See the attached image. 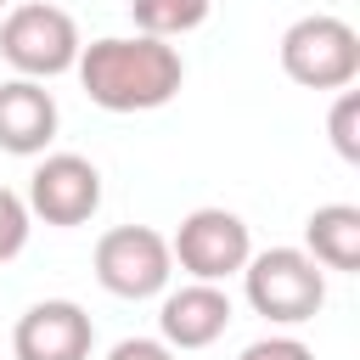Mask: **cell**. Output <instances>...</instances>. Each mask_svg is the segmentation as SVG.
<instances>
[{
  "mask_svg": "<svg viewBox=\"0 0 360 360\" xmlns=\"http://www.w3.org/2000/svg\"><path fill=\"white\" fill-rule=\"evenodd\" d=\"M208 6L214 0H129V17H135V34L174 39V34L202 28L208 22Z\"/></svg>",
  "mask_w": 360,
  "mask_h": 360,
  "instance_id": "7c38bea8",
  "label": "cell"
},
{
  "mask_svg": "<svg viewBox=\"0 0 360 360\" xmlns=\"http://www.w3.org/2000/svg\"><path fill=\"white\" fill-rule=\"evenodd\" d=\"M84 96L101 112H158L180 96L186 84V62L169 39L152 34H107L90 39L73 62Z\"/></svg>",
  "mask_w": 360,
  "mask_h": 360,
  "instance_id": "6da1fadb",
  "label": "cell"
},
{
  "mask_svg": "<svg viewBox=\"0 0 360 360\" xmlns=\"http://www.w3.org/2000/svg\"><path fill=\"white\" fill-rule=\"evenodd\" d=\"M28 231H34L28 202H22L11 186H0V264H11V259L28 248Z\"/></svg>",
  "mask_w": 360,
  "mask_h": 360,
  "instance_id": "5bb4252c",
  "label": "cell"
},
{
  "mask_svg": "<svg viewBox=\"0 0 360 360\" xmlns=\"http://www.w3.org/2000/svg\"><path fill=\"white\" fill-rule=\"evenodd\" d=\"M56 96L39 79H6L0 84V152L11 158H45V146L56 141Z\"/></svg>",
  "mask_w": 360,
  "mask_h": 360,
  "instance_id": "30bf717a",
  "label": "cell"
},
{
  "mask_svg": "<svg viewBox=\"0 0 360 360\" xmlns=\"http://www.w3.org/2000/svg\"><path fill=\"white\" fill-rule=\"evenodd\" d=\"M96 321L73 298H39L11 326V360H90Z\"/></svg>",
  "mask_w": 360,
  "mask_h": 360,
  "instance_id": "ba28073f",
  "label": "cell"
},
{
  "mask_svg": "<svg viewBox=\"0 0 360 360\" xmlns=\"http://www.w3.org/2000/svg\"><path fill=\"white\" fill-rule=\"evenodd\" d=\"M242 292L270 326H304L326 304V270L304 248H264L242 264Z\"/></svg>",
  "mask_w": 360,
  "mask_h": 360,
  "instance_id": "7a4b0ae2",
  "label": "cell"
},
{
  "mask_svg": "<svg viewBox=\"0 0 360 360\" xmlns=\"http://www.w3.org/2000/svg\"><path fill=\"white\" fill-rule=\"evenodd\" d=\"M236 360H315V349L298 343V338H287V332H276V338H253Z\"/></svg>",
  "mask_w": 360,
  "mask_h": 360,
  "instance_id": "9a60e30c",
  "label": "cell"
},
{
  "mask_svg": "<svg viewBox=\"0 0 360 360\" xmlns=\"http://www.w3.org/2000/svg\"><path fill=\"white\" fill-rule=\"evenodd\" d=\"M304 253L321 270L354 276L360 270V208L354 202H326L304 219Z\"/></svg>",
  "mask_w": 360,
  "mask_h": 360,
  "instance_id": "8fae6325",
  "label": "cell"
},
{
  "mask_svg": "<svg viewBox=\"0 0 360 360\" xmlns=\"http://www.w3.org/2000/svg\"><path fill=\"white\" fill-rule=\"evenodd\" d=\"M0 11H6V0H0Z\"/></svg>",
  "mask_w": 360,
  "mask_h": 360,
  "instance_id": "e0dca14e",
  "label": "cell"
},
{
  "mask_svg": "<svg viewBox=\"0 0 360 360\" xmlns=\"http://www.w3.org/2000/svg\"><path fill=\"white\" fill-rule=\"evenodd\" d=\"M281 73L304 90H349L360 79V34L332 11H309L281 34Z\"/></svg>",
  "mask_w": 360,
  "mask_h": 360,
  "instance_id": "277c9868",
  "label": "cell"
},
{
  "mask_svg": "<svg viewBox=\"0 0 360 360\" xmlns=\"http://www.w3.org/2000/svg\"><path fill=\"white\" fill-rule=\"evenodd\" d=\"M84 39H79V22L73 11L51 6V0H28V6H11L6 22H0V56L17 68V79H56V73H73Z\"/></svg>",
  "mask_w": 360,
  "mask_h": 360,
  "instance_id": "3957f363",
  "label": "cell"
},
{
  "mask_svg": "<svg viewBox=\"0 0 360 360\" xmlns=\"http://www.w3.org/2000/svg\"><path fill=\"white\" fill-rule=\"evenodd\" d=\"M22 202H28L34 219L73 231V225L96 219V208H101V169L90 158H79V152H45L34 163V174H28Z\"/></svg>",
  "mask_w": 360,
  "mask_h": 360,
  "instance_id": "52a82bcc",
  "label": "cell"
},
{
  "mask_svg": "<svg viewBox=\"0 0 360 360\" xmlns=\"http://www.w3.org/2000/svg\"><path fill=\"white\" fill-rule=\"evenodd\" d=\"M169 276H174L169 236L152 225H112L96 242V281L112 298H129V304L158 298V292H169Z\"/></svg>",
  "mask_w": 360,
  "mask_h": 360,
  "instance_id": "8992f818",
  "label": "cell"
},
{
  "mask_svg": "<svg viewBox=\"0 0 360 360\" xmlns=\"http://www.w3.org/2000/svg\"><path fill=\"white\" fill-rule=\"evenodd\" d=\"M326 135L343 163H360V90H338V101L326 112Z\"/></svg>",
  "mask_w": 360,
  "mask_h": 360,
  "instance_id": "4fadbf2b",
  "label": "cell"
},
{
  "mask_svg": "<svg viewBox=\"0 0 360 360\" xmlns=\"http://www.w3.org/2000/svg\"><path fill=\"white\" fill-rule=\"evenodd\" d=\"M169 259L191 276V281H231L242 276V264L253 259V236H248V219L231 214V208H191L180 219V231L169 236Z\"/></svg>",
  "mask_w": 360,
  "mask_h": 360,
  "instance_id": "5b68a950",
  "label": "cell"
},
{
  "mask_svg": "<svg viewBox=\"0 0 360 360\" xmlns=\"http://www.w3.org/2000/svg\"><path fill=\"white\" fill-rule=\"evenodd\" d=\"M236 321V304L225 287L214 281H186L174 292H163L158 304V338L180 354V349H208L225 338V326Z\"/></svg>",
  "mask_w": 360,
  "mask_h": 360,
  "instance_id": "9c48e42d",
  "label": "cell"
},
{
  "mask_svg": "<svg viewBox=\"0 0 360 360\" xmlns=\"http://www.w3.org/2000/svg\"><path fill=\"white\" fill-rule=\"evenodd\" d=\"M107 360H174V349L163 338H118L107 349Z\"/></svg>",
  "mask_w": 360,
  "mask_h": 360,
  "instance_id": "2e32d148",
  "label": "cell"
}]
</instances>
